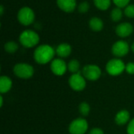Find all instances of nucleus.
Segmentation results:
<instances>
[{
    "label": "nucleus",
    "mask_w": 134,
    "mask_h": 134,
    "mask_svg": "<svg viewBox=\"0 0 134 134\" xmlns=\"http://www.w3.org/2000/svg\"><path fill=\"white\" fill-rule=\"evenodd\" d=\"M71 88L75 91H82L85 89L86 82L84 76H82L79 72L73 74L68 80Z\"/></svg>",
    "instance_id": "obj_8"
},
{
    "label": "nucleus",
    "mask_w": 134,
    "mask_h": 134,
    "mask_svg": "<svg viewBox=\"0 0 134 134\" xmlns=\"http://www.w3.org/2000/svg\"><path fill=\"white\" fill-rule=\"evenodd\" d=\"M90 27L94 31H100L103 29V21L98 17H93L90 20Z\"/></svg>",
    "instance_id": "obj_16"
},
{
    "label": "nucleus",
    "mask_w": 134,
    "mask_h": 134,
    "mask_svg": "<svg viewBox=\"0 0 134 134\" xmlns=\"http://www.w3.org/2000/svg\"><path fill=\"white\" fill-rule=\"evenodd\" d=\"M130 0H113L114 3L119 7V8H122L125 7L129 4Z\"/></svg>",
    "instance_id": "obj_24"
},
{
    "label": "nucleus",
    "mask_w": 134,
    "mask_h": 134,
    "mask_svg": "<svg viewBox=\"0 0 134 134\" xmlns=\"http://www.w3.org/2000/svg\"><path fill=\"white\" fill-rule=\"evenodd\" d=\"M125 15L130 18H133L134 17V5H129L126 7L125 9Z\"/></svg>",
    "instance_id": "obj_22"
},
{
    "label": "nucleus",
    "mask_w": 134,
    "mask_h": 134,
    "mask_svg": "<svg viewBox=\"0 0 134 134\" xmlns=\"http://www.w3.org/2000/svg\"><path fill=\"white\" fill-rule=\"evenodd\" d=\"M5 50L7 52V53H15L17 49H18V45L16 42H8L5 44Z\"/></svg>",
    "instance_id": "obj_20"
},
{
    "label": "nucleus",
    "mask_w": 134,
    "mask_h": 134,
    "mask_svg": "<svg viewBox=\"0 0 134 134\" xmlns=\"http://www.w3.org/2000/svg\"><path fill=\"white\" fill-rule=\"evenodd\" d=\"M132 50L133 51V53H134V42L133 43V45H132Z\"/></svg>",
    "instance_id": "obj_30"
},
{
    "label": "nucleus",
    "mask_w": 134,
    "mask_h": 134,
    "mask_svg": "<svg viewBox=\"0 0 134 134\" xmlns=\"http://www.w3.org/2000/svg\"><path fill=\"white\" fill-rule=\"evenodd\" d=\"M130 112L127 110H122L116 114L115 121L117 125L123 126L130 121Z\"/></svg>",
    "instance_id": "obj_13"
},
{
    "label": "nucleus",
    "mask_w": 134,
    "mask_h": 134,
    "mask_svg": "<svg viewBox=\"0 0 134 134\" xmlns=\"http://www.w3.org/2000/svg\"><path fill=\"white\" fill-rule=\"evenodd\" d=\"M56 53L60 57H67L71 53V47L69 44L61 43L57 47Z\"/></svg>",
    "instance_id": "obj_14"
},
{
    "label": "nucleus",
    "mask_w": 134,
    "mask_h": 134,
    "mask_svg": "<svg viewBox=\"0 0 134 134\" xmlns=\"http://www.w3.org/2000/svg\"><path fill=\"white\" fill-rule=\"evenodd\" d=\"M130 47L126 42L125 41H118L112 46V53L118 57H122L126 56L129 52Z\"/></svg>",
    "instance_id": "obj_9"
},
{
    "label": "nucleus",
    "mask_w": 134,
    "mask_h": 134,
    "mask_svg": "<svg viewBox=\"0 0 134 134\" xmlns=\"http://www.w3.org/2000/svg\"><path fill=\"white\" fill-rule=\"evenodd\" d=\"M133 31V27L130 23H122L116 27V33L119 37L126 38L130 35Z\"/></svg>",
    "instance_id": "obj_11"
},
{
    "label": "nucleus",
    "mask_w": 134,
    "mask_h": 134,
    "mask_svg": "<svg viewBox=\"0 0 134 134\" xmlns=\"http://www.w3.org/2000/svg\"><path fill=\"white\" fill-rule=\"evenodd\" d=\"M19 40L23 46L31 48L38 43L39 36L36 32L31 30H26L20 34Z\"/></svg>",
    "instance_id": "obj_2"
},
{
    "label": "nucleus",
    "mask_w": 134,
    "mask_h": 134,
    "mask_svg": "<svg viewBox=\"0 0 134 134\" xmlns=\"http://www.w3.org/2000/svg\"><path fill=\"white\" fill-rule=\"evenodd\" d=\"M82 75L88 80L96 81L101 75L100 68L95 64H88L82 68Z\"/></svg>",
    "instance_id": "obj_6"
},
{
    "label": "nucleus",
    "mask_w": 134,
    "mask_h": 134,
    "mask_svg": "<svg viewBox=\"0 0 134 134\" xmlns=\"http://www.w3.org/2000/svg\"><path fill=\"white\" fill-rule=\"evenodd\" d=\"M13 72L20 79H28L34 75V68L28 64L20 63L16 64L13 68Z\"/></svg>",
    "instance_id": "obj_3"
},
{
    "label": "nucleus",
    "mask_w": 134,
    "mask_h": 134,
    "mask_svg": "<svg viewBox=\"0 0 134 134\" xmlns=\"http://www.w3.org/2000/svg\"><path fill=\"white\" fill-rule=\"evenodd\" d=\"M95 5L101 10H106L111 5V0H94Z\"/></svg>",
    "instance_id": "obj_18"
},
{
    "label": "nucleus",
    "mask_w": 134,
    "mask_h": 134,
    "mask_svg": "<svg viewBox=\"0 0 134 134\" xmlns=\"http://www.w3.org/2000/svg\"><path fill=\"white\" fill-rule=\"evenodd\" d=\"M0 8H1V13H0V14H1V15H2V14H3V13H4V9H3V5H2L0 6Z\"/></svg>",
    "instance_id": "obj_29"
},
{
    "label": "nucleus",
    "mask_w": 134,
    "mask_h": 134,
    "mask_svg": "<svg viewBox=\"0 0 134 134\" xmlns=\"http://www.w3.org/2000/svg\"><path fill=\"white\" fill-rule=\"evenodd\" d=\"M50 69L54 75L60 76L65 74L68 66L62 59H55L51 62Z\"/></svg>",
    "instance_id": "obj_10"
},
{
    "label": "nucleus",
    "mask_w": 134,
    "mask_h": 134,
    "mask_svg": "<svg viewBox=\"0 0 134 134\" xmlns=\"http://www.w3.org/2000/svg\"><path fill=\"white\" fill-rule=\"evenodd\" d=\"M79 113L86 117V116H88L90 112V107L88 103L86 102H82L80 104H79Z\"/></svg>",
    "instance_id": "obj_19"
},
{
    "label": "nucleus",
    "mask_w": 134,
    "mask_h": 134,
    "mask_svg": "<svg viewBox=\"0 0 134 134\" xmlns=\"http://www.w3.org/2000/svg\"><path fill=\"white\" fill-rule=\"evenodd\" d=\"M126 71L128 74H130V75H133L134 74V63L133 62H130V63H128L126 65Z\"/></svg>",
    "instance_id": "obj_25"
},
{
    "label": "nucleus",
    "mask_w": 134,
    "mask_h": 134,
    "mask_svg": "<svg viewBox=\"0 0 134 134\" xmlns=\"http://www.w3.org/2000/svg\"><path fill=\"white\" fill-rule=\"evenodd\" d=\"M57 3L60 9L67 13L74 11L76 6L75 0H57Z\"/></svg>",
    "instance_id": "obj_12"
},
{
    "label": "nucleus",
    "mask_w": 134,
    "mask_h": 134,
    "mask_svg": "<svg viewBox=\"0 0 134 134\" xmlns=\"http://www.w3.org/2000/svg\"><path fill=\"white\" fill-rule=\"evenodd\" d=\"M79 68H80V64L77 60H71L68 64V69L69 70L70 72L73 74L79 72Z\"/></svg>",
    "instance_id": "obj_17"
},
{
    "label": "nucleus",
    "mask_w": 134,
    "mask_h": 134,
    "mask_svg": "<svg viewBox=\"0 0 134 134\" xmlns=\"http://www.w3.org/2000/svg\"><path fill=\"white\" fill-rule=\"evenodd\" d=\"M55 50L49 45H42L36 48L34 53L35 60L40 64H46L53 58Z\"/></svg>",
    "instance_id": "obj_1"
},
{
    "label": "nucleus",
    "mask_w": 134,
    "mask_h": 134,
    "mask_svg": "<svg viewBox=\"0 0 134 134\" xmlns=\"http://www.w3.org/2000/svg\"><path fill=\"white\" fill-rule=\"evenodd\" d=\"M71 134H85L88 130V122L83 118H79L73 120L69 126Z\"/></svg>",
    "instance_id": "obj_5"
},
{
    "label": "nucleus",
    "mask_w": 134,
    "mask_h": 134,
    "mask_svg": "<svg viewBox=\"0 0 134 134\" xmlns=\"http://www.w3.org/2000/svg\"><path fill=\"white\" fill-rule=\"evenodd\" d=\"M89 9H90V5L86 2H83L80 3L79 5V11L80 13H82L87 12Z\"/></svg>",
    "instance_id": "obj_23"
},
{
    "label": "nucleus",
    "mask_w": 134,
    "mask_h": 134,
    "mask_svg": "<svg viewBox=\"0 0 134 134\" xmlns=\"http://www.w3.org/2000/svg\"><path fill=\"white\" fill-rule=\"evenodd\" d=\"M111 17L112 19V20L114 21H119L122 19V12L120 9V8H115L111 11Z\"/></svg>",
    "instance_id": "obj_21"
},
{
    "label": "nucleus",
    "mask_w": 134,
    "mask_h": 134,
    "mask_svg": "<svg viewBox=\"0 0 134 134\" xmlns=\"http://www.w3.org/2000/svg\"><path fill=\"white\" fill-rule=\"evenodd\" d=\"M89 134H104V132L100 128H93L90 131Z\"/></svg>",
    "instance_id": "obj_27"
},
{
    "label": "nucleus",
    "mask_w": 134,
    "mask_h": 134,
    "mask_svg": "<svg viewBox=\"0 0 134 134\" xmlns=\"http://www.w3.org/2000/svg\"><path fill=\"white\" fill-rule=\"evenodd\" d=\"M17 19L21 24L24 26H27L31 23H33L35 20V13L31 8L23 7L18 12Z\"/></svg>",
    "instance_id": "obj_7"
},
{
    "label": "nucleus",
    "mask_w": 134,
    "mask_h": 134,
    "mask_svg": "<svg viewBox=\"0 0 134 134\" xmlns=\"http://www.w3.org/2000/svg\"><path fill=\"white\" fill-rule=\"evenodd\" d=\"M2 104H3V97L0 96V107H2Z\"/></svg>",
    "instance_id": "obj_28"
},
{
    "label": "nucleus",
    "mask_w": 134,
    "mask_h": 134,
    "mask_svg": "<svg viewBox=\"0 0 134 134\" xmlns=\"http://www.w3.org/2000/svg\"><path fill=\"white\" fill-rule=\"evenodd\" d=\"M126 70V65L120 59H112L109 60L106 65L107 72L112 75L117 76L121 75Z\"/></svg>",
    "instance_id": "obj_4"
},
{
    "label": "nucleus",
    "mask_w": 134,
    "mask_h": 134,
    "mask_svg": "<svg viewBox=\"0 0 134 134\" xmlns=\"http://www.w3.org/2000/svg\"><path fill=\"white\" fill-rule=\"evenodd\" d=\"M12 80L8 76H1L0 78V93H5L9 92L12 87Z\"/></svg>",
    "instance_id": "obj_15"
},
{
    "label": "nucleus",
    "mask_w": 134,
    "mask_h": 134,
    "mask_svg": "<svg viewBox=\"0 0 134 134\" xmlns=\"http://www.w3.org/2000/svg\"><path fill=\"white\" fill-rule=\"evenodd\" d=\"M127 133L134 134V119L129 122V125L127 126Z\"/></svg>",
    "instance_id": "obj_26"
}]
</instances>
